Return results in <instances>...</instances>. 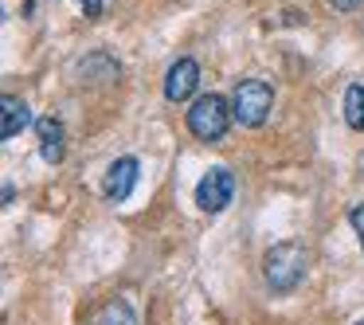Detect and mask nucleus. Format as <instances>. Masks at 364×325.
Returning a JSON list of instances; mask_svg holds the SVG:
<instances>
[{
  "instance_id": "1",
  "label": "nucleus",
  "mask_w": 364,
  "mask_h": 325,
  "mask_svg": "<svg viewBox=\"0 0 364 325\" xmlns=\"http://www.w3.org/2000/svg\"><path fill=\"white\" fill-rule=\"evenodd\" d=\"M306 267H309V255L301 243L286 239V243H274L267 255H262V278L274 294H290L298 290V282L306 278Z\"/></svg>"
},
{
  "instance_id": "2",
  "label": "nucleus",
  "mask_w": 364,
  "mask_h": 325,
  "mask_svg": "<svg viewBox=\"0 0 364 325\" xmlns=\"http://www.w3.org/2000/svg\"><path fill=\"white\" fill-rule=\"evenodd\" d=\"M231 102L228 98H220V95H200L196 102H192V110H188V129H192V137H200V142H223V134H228V126H231Z\"/></svg>"
},
{
  "instance_id": "3",
  "label": "nucleus",
  "mask_w": 364,
  "mask_h": 325,
  "mask_svg": "<svg viewBox=\"0 0 364 325\" xmlns=\"http://www.w3.org/2000/svg\"><path fill=\"white\" fill-rule=\"evenodd\" d=\"M270 106H274V90L262 79H243L235 87V95H231V114L247 129H259L270 118Z\"/></svg>"
},
{
  "instance_id": "4",
  "label": "nucleus",
  "mask_w": 364,
  "mask_h": 325,
  "mask_svg": "<svg viewBox=\"0 0 364 325\" xmlns=\"http://www.w3.org/2000/svg\"><path fill=\"white\" fill-rule=\"evenodd\" d=\"M231 196H235V176H231V169L215 165V169H208V173L200 176V184H196L200 212H208V215L223 212V208L231 204Z\"/></svg>"
},
{
  "instance_id": "5",
  "label": "nucleus",
  "mask_w": 364,
  "mask_h": 325,
  "mask_svg": "<svg viewBox=\"0 0 364 325\" xmlns=\"http://www.w3.org/2000/svg\"><path fill=\"white\" fill-rule=\"evenodd\" d=\"M196 87H200V63L188 55L176 59L165 75V98L168 102H188V98L196 95Z\"/></svg>"
},
{
  "instance_id": "6",
  "label": "nucleus",
  "mask_w": 364,
  "mask_h": 325,
  "mask_svg": "<svg viewBox=\"0 0 364 325\" xmlns=\"http://www.w3.org/2000/svg\"><path fill=\"white\" fill-rule=\"evenodd\" d=\"M137 173H141L137 157H118V161H114L110 173H106V184H102L106 200H110V204H122V200L134 196V188H137Z\"/></svg>"
},
{
  "instance_id": "7",
  "label": "nucleus",
  "mask_w": 364,
  "mask_h": 325,
  "mask_svg": "<svg viewBox=\"0 0 364 325\" xmlns=\"http://www.w3.org/2000/svg\"><path fill=\"white\" fill-rule=\"evenodd\" d=\"M24 126H32V110H28V102L16 98V95H4L0 98V137L9 142V137L24 134Z\"/></svg>"
},
{
  "instance_id": "8",
  "label": "nucleus",
  "mask_w": 364,
  "mask_h": 325,
  "mask_svg": "<svg viewBox=\"0 0 364 325\" xmlns=\"http://www.w3.org/2000/svg\"><path fill=\"white\" fill-rule=\"evenodd\" d=\"M36 129H40V153H43V161H48V165H59V161H63V153H67V145H63V122L40 118V122H36Z\"/></svg>"
},
{
  "instance_id": "9",
  "label": "nucleus",
  "mask_w": 364,
  "mask_h": 325,
  "mask_svg": "<svg viewBox=\"0 0 364 325\" xmlns=\"http://www.w3.org/2000/svg\"><path fill=\"white\" fill-rule=\"evenodd\" d=\"M79 75H82V82H110V79H118V63L114 59H106V55H90V59H82L79 63Z\"/></svg>"
},
{
  "instance_id": "10",
  "label": "nucleus",
  "mask_w": 364,
  "mask_h": 325,
  "mask_svg": "<svg viewBox=\"0 0 364 325\" xmlns=\"http://www.w3.org/2000/svg\"><path fill=\"white\" fill-rule=\"evenodd\" d=\"M345 122H348V129H364V87L360 82H353L345 90Z\"/></svg>"
},
{
  "instance_id": "11",
  "label": "nucleus",
  "mask_w": 364,
  "mask_h": 325,
  "mask_svg": "<svg viewBox=\"0 0 364 325\" xmlns=\"http://www.w3.org/2000/svg\"><path fill=\"white\" fill-rule=\"evenodd\" d=\"M102 321H106V325H137L126 302H110V306L102 309Z\"/></svg>"
},
{
  "instance_id": "12",
  "label": "nucleus",
  "mask_w": 364,
  "mask_h": 325,
  "mask_svg": "<svg viewBox=\"0 0 364 325\" xmlns=\"http://www.w3.org/2000/svg\"><path fill=\"white\" fill-rule=\"evenodd\" d=\"M348 220H353L356 235H360V247H364V204H360V208H353V212H348Z\"/></svg>"
},
{
  "instance_id": "13",
  "label": "nucleus",
  "mask_w": 364,
  "mask_h": 325,
  "mask_svg": "<svg viewBox=\"0 0 364 325\" xmlns=\"http://www.w3.org/2000/svg\"><path fill=\"white\" fill-rule=\"evenodd\" d=\"M87 16H102V0H79Z\"/></svg>"
},
{
  "instance_id": "14",
  "label": "nucleus",
  "mask_w": 364,
  "mask_h": 325,
  "mask_svg": "<svg viewBox=\"0 0 364 325\" xmlns=\"http://www.w3.org/2000/svg\"><path fill=\"white\" fill-rule=\"evenodd\" d=\"M329 4H333V9H337V12H353L356 4H360V0H329Z\"/></svg>"
},
{
  "instance_id": "15",
  "label": "nucleus",
  "mask_w": 364,
  "mask_h": 325,
  "mask_svg": "<svg viewBox=\"0 0 364 325\" xmlns=\"http://www.w3.org/2000/svg\"><path fill=\"white\" fill-rule=\"evenodd\" d=\"M356 325H364V317H360V321H356Z\"/></svg>"
}]
</instances>
